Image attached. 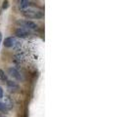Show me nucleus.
I'll return each mask as SVG.
<instances>
[{
    "mask_svg": "<svg viewBox=\"0 0 130 117\" xmlns=\"http://www.w3.org/2000/svg\"><path fill=\"white\" fill-rule=\"evenodd\" d=\"M17 39L13 37V36H10V37H7L4 40V46L7 47V48H12V47H15L16 44H17Z\"/></svg>",
    "mask_w": 130,
    "mask_h": 117,
    "instance_id": "obj_5",
    "label": "nucleus"
},
{
    "mask_svg": "<svg viewBox=\"0 0 130 117\" xmlns=\"http://www.w3.org/2000/svg\"><path fill=\"white\" fill-rule=\"evenodd\" d=\"M8 6H9V4H8V0H5V1L3 2L2 8H3V9H7V8H8Z\"/></svg>",
    "mask_w": 130,
    "mask_h": 117,
    "instance_id": "obj_10",
    "label": "nucleus"
},
{
    "mask_svg": "<svg viewBox=\"0 0 130 117\" xmlns=\"http://www.w3.org/2000/svg\"><path fill=\"white\" fill-rule=\"evenodd\" d=\"M30 34H31L30 30L26 29V28H23V27H17L16 30H15V35L17 37H19V38H26Z\"/></svg>",
    "mask_w": 130,
    "mask_h": 117,
    "instance_id": "obj_4",
    "label": "nucleus"
},
{
    "mask_svg": "<svg viewBox=\"0 0 130 117\" xmlns=\"http://www.w3.org/2000/svg\"><path fill=\"white\" fill-rule=\"evenodd\" d=\"M4 96V93H3V89H2V87H0V99H2Z\"/></svg>",
    "mask_w": 130,
    "mask_h": 117,
    "instance_id": "obj_11",
    "label": "nucleus"
},
{
    "mask_svg": "<svg viewBox=\"0 0 130 117\" xmlns=\"http://www.w3.org/2000/svg\"><path fill=\"white\" fill-rule=\"evenodd\" d=\"M28 5H29V0H20L19 6L22 10H25L26 8H28Z\"/></svg>",
    "mask_w": 130,
    "mask_h": 117,
    "instance_id": "obj_7",
    "label": "nucleus"
},
{
    "mask_svg": "<svg viewBox=\"0 0 130 117\" xmlns=\"http://www.w3.org/2000/svg\"><path fill=\"white\" fill-rule=\"evenodd\" d=\"M1 40H2V33L0 32V43H1Z\"/></svg>",
    "mask_w": 130,
    "mask_h": 117,
    "instance_id": "obj_12",
    "label": "nucleus"
},
{
    "mask_svg": "<svg viewBox=\"0 0 130 117\" xmlns=\"http://www.w3.org/2000/svg\"><path fill=\"white\" fill-rule=\"evenodd\" d=\"M7 72H8V74H9L11 77H13L14 79H16V80H18V81H21V82L24 81V76H23V74H22L19 70H17L15 67H9Z\"/></svg>",
    "mask_w": 130,
    "mask_h": 117,
    "instance_id": "obj_3",
    "label": "nucleus"
},
{
    "mask_svg": "<svg viewBox=\"0 0 130 117\" xmlns=\"http://www.w3.org/2000/svg\"><path fill=\"white\" fill-rule=\"evenodd\" d=\"M0 117H2V116H0Z\"/></svg>",
    "mask_w": 130,
    "mask_h": 117,
    "instance_id": "obj_13",
    "label": "nucleus"
},
{
    "mask_svg": "<svg viewBox=\"0 0 130 117\" xmlns=\"http://www.w3.org/2000/svg\"><path fill=\"white\" fill-rule=\"evenodd\" d=\"M0 80H2V81H7V80H8L7 75L5 74V72L3 71L2 69H0Z\"/></svg>",
    "mask_w": 130,
    "mask_h": 117,
    "instance_id": "obj_9",
    "label": "nucleus"
},
{
    "mask_svg": "<svg viewBox=\"0 0 130 117\" xmlns=\"http://www.w3.org/2000/svg\"><path fill=\"white\" fill-rule=\"evenodd\" d=\"M23 15L27 19H39L44 17V12L36 8H26L23 10Z\"/></svg>",
    "mask_w": 130,
    "mask_h": 117,
    "instance_id": "obj_1",
    "label": "nucleus"
},
{
    "mask_svg": "<svg viewBox=\"0 0 130 117\" xmlns=\"http://www.w3.org/2000/svg\"><path fill=\"white\" fill-rule=\"evenodd\" d=\"M0 112H4V113H7L8 112V107L7 105L4 103L0 102Z\"/></svg>",
    "mask_w": 130,
    "mask_h": 117,
    "instance_id": "obj_8",
    "label": "nucleus"
},
{
    "mask_svg": "<svg viewBox=\"0 0 130 117\" xmlns=\"http://www.w3.org/2000/svg\"><path fill=\"white\" fill-rule=\"evenodd\" d=\"M7 87L11 90V91H18L20 89V86L16 82H14L12 80H7Z\"/></svg>",
    "mask_w": 130,
    "mask_h": 117,
    "instance_id": "obj_6",
    "label": "nucleus"
},
{
    "mask_svg": "<svg viewBox=\"0 0 130 117\" xmlns=\"http://www.w3.org/2000/svg\"><path fill=\"white\" fill-rule=\"evenodd\" d=\"M16 24L20 26V27H23V28H26L28 30H34L37 28V26L35 23H33L29 19H18L16 22Z\"/></svg>",
    "mask_w": 130,
    "mask_h": 117,
    "instance_id": "obj_2",
    "label": "nucleus"
}]
</instances>
